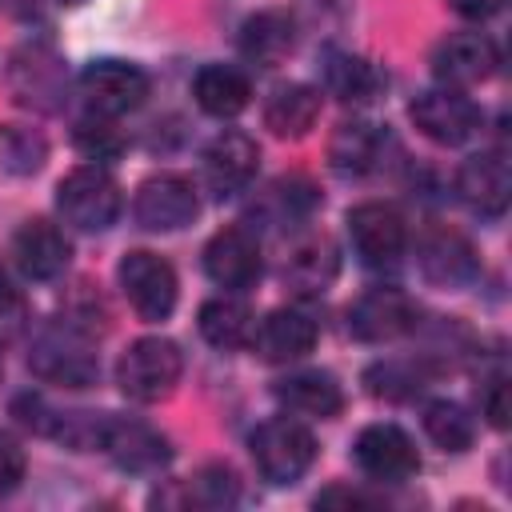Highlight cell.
<instances>
[{"label": "cell", "instance_id": "4dcf8cb0", "mask_svg": "<svg viewBox=\"0 0 512 512\" xmlns=\"http://www.w3.org/2000/svg\"><path fill=\"white\" fill-rule=\"evenodd\" d=\"M316 204H320V192H316L308 180H300V176H288V180H276V184H268L264 200H260L252 212H260L264 220L288 224V220H304V216H308Z\"/></svg>", "mask_w": 512, "mask_h": 512}, {"label": "cell", "instance_id": "f546056e", "mask_svg": "<svg viewBox=\"0 0 512 512\" xmlns=\"http://www.w3.org/2000/svg\"><path fill=\"white\" fill-rule=\"evenodd\" d=\"M424 432L436 448L444 452H464L476 440V420L468 416V408H460L456 400H432L424 408Z\"/></svg>", "mask_w": 512, "mask_h": 512}, {"label": "cell", "instance_id": "7a4b0ae2", "mask_svg": "<svg viewBox=\"0 0 512 512\" xmlns=\"http://www.w3.org/2000/svg\"><path fill=\"white\" fill-rule=\"evenodd\" d=\"M184 372V356L172 340L164 336H144L136 344H128V352L120 356L116 364V384L128 400H140V404H152V400H164L176 380Z\"/></svg>", "mask_w": 512, "mask_h": 512}, {"label": "cell", "instance_id": "52a82bcc", "mask_svg": "<svg viewBox=\"0 0 512 512\" xmlns=\"http://www.w3.org/2000/svg\"><path fill=\"white\" fill-rule=\"evenodd\" d=\"M348 240L368 268H392L408 248V228L392 204L368 200L348 212Z\"/></svg>", "mask_w": 512, "mask_h": 512}, {"label": "cell", "instance_id": "cb8c5ba5", "mask_svg": "<svg viewBox=\"0 0 512 512\" xmlns=\"http://www.w3.org/2000/svg\"><path fill=\"white\" fill-rule=\"evenodd\" d=\"M296 44V24L288 12H256L240 28V52L248 64L276 68Z\"/></svg>", "mask_w": 512, "mask_h": 512}, {"label": "cell", "instance_id": "8fae6325", "mask_svg": "<svg viewBox=\"0 0 512 512\" xmlns=\"http://www.w3.org/2000/svg\"><path fill=\"white\" fill-rule=\"evenodd\" d=\"M132 212H136V224L148 232H176V228L196 220L200 200H196L192 180H184L176 172H160V176L140 184Z\"/></svg>", "mask_w": 512, "mask_h": 512}, {"label": "cell", "instance_id": "30bf717a", "mask_svg": "<svg viewBox=\"0 0 512 512\" xmlns=\"http://www.w3.org/2000/svg\"><path fill=\"white\" fill-rule=\"evenodd\" d=\"M408 116L428 140L448 144V148L464 144L480 128V108L460 88H428V92H420L408 104Z\"/></svg>", "mask_w": 512, "mask_h": 512}, {"label": "cell", "instance_id": "277c9868", "mask_svg": "<svg viewBox=\"0 0 512 512\" xmlns=\"http://www.w3.org/2000/svg\"><path fill=\"white\" fill-rule=\"evenodd\" d=\"M28 368L40 380H52L64 388H88L100 376V364H96L88 340L72 324L40 328V336L32 340V352H28Z\"/></svg>", "mask_w": 512, "mask_h": 512}, {"label": "cell", "instance_id": "9c48e42d", "mask_svg": "<svg viewBox=\"0 0 512 512\" xmlns=\"http://www.w3.org/2000/svg\"><path fill=\"white\" fill-rule=\"evenodd\" d=\"M352 456H356L360 472L368 480H380V484H404L420 468V452H416L412 436L396 424H368L356 436Z\"/></svg>", "mask_w": 512, "mask_h": 512}, {"label": "cell", "instance_id": "d4e9b609", "mask_svg": "<svg viewBox=\"0 0 512 512\" xmlns=\"http://www.w3.org/2000/svg\"><path fill=\"white\" fill-rule=\"evenodd\" d=\"M192 96H196V104H200L208 116L228 120V116H236V112L248 108L252 84H248V76H244L240 68L208 64V68L196 72V80H192Z\"/></svg>", "mask_w": 512, "mask_h": 512}, {"label": "cell", "instance_id": "484cf974", "mask_svg": "<svg viewBox=\"0 0 512 512\" xmlns=\"http://www.w3.org/2000/svg\"><path fill=\"white\" fill-rule=\"evenodd\" d=\"M324 88L344 100V104H368L376 100V92L384 88V76L376 64H368L364 56H352V52H340L332 48L324 56Z\"/></svg>", "mask_w": 512, "mask_h": 512}, {"label": "cell", "instance_id": "5b68a950", "mask_svg": "<svg viewBox=\"0 0 512 512\" xmlns=\"http://www.w3.org/2000/svg\"><path fill=\"white\" fill-rule=\"evenodd\" d=\"M12 416L32 428L36 436H48V440H60L76 452H92L100 448V436H104V416L108 412H76V408H56L48 404L44 396H16L12 400Z\"/></svg>", "mask_w": 512, "mask_h": 512}, {"label": "cell", "instance_id": "f1b7e54d", "mask_svg": "<svg viewBox=\"0 0 512 512\" xmlns=\"http://www.w3.org/2000/svg\"><path fill=\"white\" fill-rule=\"evenodd\" d=\"M252 328H256V320H252L248 304H240V300H232V296H216V300H208V304L200 308V336H204L212 348H224V352L248 348Z\"/></svg>", "mask_w": 512, "mask_h": 512}, {"label": "cell", "instance_id": "3957f363", "mask_svg": "<svg viewBox=\"0 0 512 512\" xmlns=\"http://www.w3.org/2000/svg\"><path fill=\"white\" fill-rule=\"evenodd\" d=\"M248 448H252V460L268 484H296L316 460V436L288 416L264 420L252 432Z\"/></svg>", "mask_w": 512, "mask_h": 512}, {"label": "cell", "instance_id": "5bb4252c", "mask_svg": "<svg viewBox=\"0 0 512 512\" xmlns=\"http://www.w3.org/2000/svg\"><path fill=\"white\" fill-rule=\"evenodd\" d=\"M416 328V304L400 288H368L348 308V332L364 344H384Z\"/></svg>", "mask_w": 512, "mask_h": 512}, {"label": "cell", "instance_id": "e0dca14e", "mask_svg": "<svg viewBox=\"0 0 512 512\" xmlns=\"http://www.w3.org/2000/svg\"><path fill=\"white\" fill-rule=\"evenodd\" d=\"M416 264H420V272H424V280L428 284H440V288H460V284H468L472 276H476V248L468 244V236L464 232H456V228H444V224H436V228H428L424 236H420V244H416Z\"/></svg>", "mask_w": 512, "mask_h": 512}, {"label": "cell", "instance_id": "f35d334b", "mask_svg": "<svg viewBox=\"0 0 512 512\" xmlns=\"http://www.w3.org/2000/svg\"><path fill=\"white\" fill-rule=\"evenodd\" d=\"M316 504H344V508H376L380 500H372V496H364V492H356V488H324L320 496H316Z\"/></svg>", "mask_w": 512, "mask_h": 512}, {"label": "cell", "instance_id": "ac0fdd59", "mask_svg": "<svg viewBox=\"0 0 512 512\" xmlns=\"http://www.w3.org/2000/svg\"><path fill=\"white\" fill-rule=\"evenodd\" d=\"M260 360L268 364H288V360H300L316 348V320L304 316L300 308H276L268 312L256 328H252V340H248Z\"/></svg>", "mask_w": 512, "mask_h": 512}, {"label": "cell", "instance_id": "83f0119b", "mask_svg": "<svg viewBox=\"0 0 512 512\" xmlns=\"http://www.w3.org/2000/svg\"><path fill=\"white\" fill-rule=\"evenodd\" d=\"M336 272H340V256H336V244L324 240V236L304 240V244L288 256V264H284V280H288L300 296H320V292H328V284L336 280Z\"/></svg>", "mask_w": 512, "mask_h": 512}, {"label": "cell", "instance_id": "d590c367", "mask_svg": "<svg viewBox=\"0 0 512 512\" xmlns=\"http://www.w3.org/2000/svg\"><path fill=\"white\" fill-rule=\"evenodd\" d=\"M28 320V304L24 296L12 288V280L0 272V336H16Z\"/></svg>", "mask_w": 512, "mask_h": 512}, {"label": "cell", "instance_id": "8992f818", "mask_svg": "<svg viewBox=\"0 0 512 512\" xmlns=\"http://www.w3.org/2000/svg\"><path fill=\"white\" fill-rule=\"evenodd\" d=\"M152 80L128 60H92L80 72V96L96 116H124L144 104Z\"/></svg>", "mask_w": 512, "mask_h": 512}, {"label": "cell", "instance_id": "ba28073f", "mask_svg": "<svg viewBox=\"0 0 512 512\" xmlns=\"http://www.w3.org/2000/svg\"><path fill=\"white\" fill-rule=\"evenodd\" d=\"M116 276H120V288H124L128 304L136 308V316H144V320L172 316V308H176V272L164 256L144 252V248L128 252L120 260Z\"/></svg>", "mask_w": 512, "mask_h": 512}, {"label": "cell", "instance_id": "b9f144b4", "mask_svg": "<svg viewBox=\"0 0 512 512\" xmlns=\"http://www.w3.org/2000/svg\"><path fill=\"white\" fill-rule=\"evenodd\" d=\"M0 368H4V364H0Z\"/></svg>", "mask_w": 512, "mask_h": 512}, {"label": "cell", "instance_id": "e575fe53", "mask_svg": "<svg viewBox=\"0 0 512 512\" xmlns=\"http://www.w3.org/2000/svg\"><path fill=\"white\" fill-rule=\"evenodd\" d=\"M368 388H372L376 396H388V400H412L424 384H420V372H416L412 364L388 360V364H376V368L368 372Z\"/></svg>", "mask_w": 512, "mask_h": 512}, {"label": "cell", "instance_id": "7402d4cb", "mask_svg": "<svg viewBox=\"0 0 512 512\" xmlns=\"http://www.w3.org/2000/svg\"><path fill=\"white\" fill-rule=\"evenodd\" d=\"M272 396H276L288 412L320 416V420H328V416H336V412L344 408V392H340L336 376H332V372H320V368H312V372H292V376L276 380Z\"/></svg>", "mask_w": 512, "mask_h": 512}, {"label": "cell", "instance_id": "6da1fadb", "mask_svg": "<svg viewBox=\"0 0 512 512\" xmlns=\"http://www.w3.org/2000/svg\"><path fill=\"white\" fill-rule=\"evenodd\" d=\"M56 208L72 228L104 232L108 224H116L124 196H120V184L100 164H84V168H72L56 184Z\"/></svg>", "mask_w": 512, "mask_h": 512}, {"label": "cell", "instance_id": "60d3db41", "mask_svg": "<svg viewBox=\"0 0 512 512\" xmlns=\"http://www.w3.org/2000/svg\"><path fill=\"white\" fill-rule=\"evenodd\" d=\"M60 4H80V0H60Z\"/></svg>", "mask_w": 512, "mask_h": 512}, {"label": "cell", "instance_id": "1f68e13d", "mask_svg": "<svg viewBox=\"0 0 512 512\" xmlns=\"http://www.w3.org/2000/svg\"><path fill=\"white\" fill-rule=\"evenodd\" d=\"M236 496H240V480H236V472L232 468H224V464H208V468H200L188 484H184V492H180V504H192V508H228V504H236Z\"/></svg>", "mask_w": 512, "mask_h": 512}, {"label": "cell", "instance_id": "d6986e66", "mask_svg": "<svg viewBox=\"0 0 512 512\" xmlns=\"http://www.w3.org/2000/svg\"><path fill=\"white\" fill-rule=\"evenodd\" d=\"M260 244L244 228H224L204 248V272L220 288H252L260 280Z\"/></svg>", "mask_w": 512, "mask_h": 512}, {"label": "cell", "instance_id": "603a6c76", "mask_svg": "<svg viewBox=\"0 0 512 512\" xmlns=\"http://www.w3.org/2000/svg\"><path fill=\"white\" fill-rule=\"evenodd\" d=\"M64 88V64L48 48H24L12 60V92L20 104L52 108Z\"/></svg>", "mask_w": 512, "mask_h": 512}, {"label": "cell", "instance_id": "836d02e7", "mask_svg": "<svg viewBox=\"0 0 512 512\" xmlns=\"http://www.w3.org/2000/svg\"><path fill=\"white\" fill-rule=\"evenodd\" d=\"M76 148L84 156H92V160H112V156H120L124 136H120V128L108 124V116H96L92 112V116H84L76 124Z\"/></svg>", "mask_w": 512, "mask_h": 512}, {"label": "cell", "instance_id": "44dd1931", "mask_svg": "<svg viewBox=\"0 0 512 512\" xmlns=\"http://www.w3.org/2000/svg\"><path fill=\"white\" fill-rule=\"evenodd\" d=\"M384 148H388V136L380 124H368V120H348L332 132L328 140V160L340 176H368L380 168L384 160Z\"/></svg>", "mask_w": 512, "mask_h": 512}, {"label": "cell", "instance_id": "ffe728a7", "mask_svg": "<svg viewBox=\"0 0 512 512\" xmlns=\"http://www.w3.org/2000/svg\"><path fill=\"white\" fill-rule=\"evenodd\" d=\"M12 248H16V264L28 280H56L68 268V256H72V244L64 240V232L48 220H28L16 232Z\"/></svg>", "mask_w": 512, "mask_h": 512}, {"label": "cell", "instance_id": "8d00e7d4", "mask_svg": "<svg viewBox=\"0 0 512 512\" xmlns=\"http://www.w3.org/2000/svg\"><path fill=\"white\" fill-rule=\"evenodd\" d=\"M20 480H24V448L8 432H0V496L16 492Z\"/></svg>", "mask_w": 512, "mask_h": 512}, {"label": "cell", "instance_id": "d6a6232c", "mask_svg": "<svg viewBox=\"0 0 512 512\" xmlns=\"http://www.w3.org/2000/svg\"><path fill=\"white\" fill-rule=\"evenodd\" d=\"M44 156H48V144H44L40 132L20 128V124L0 128V164H4L8 172L28 176V172H36V168L44 164Z\"/></svg>", "mask_w": 512, "mask_h": 512}, {"label": "cell", "instance_id": "ab89813d", "mask_svg": "<svg viewBox=\"0 0 512 512\" xmlns=\"http://www.w3.org/2000/svg\"><path fill=\"white\" fill-rule=\"evenodd\" d=\"M464 20H488V16H496L500 8H504V0H448Z\"/></svg>", "mask_w": 512, "mask_h": 512}, {"label": "cell", "instance_id": "4fadbf2b", "mask_svg": "<svg viewBox=\"0 0 512 512\" xmlns=\"http://www.w3.org/2000/svg\"><path fill=\"white\" fill-rule=\"evenodd\" d=\"M500 68V48L484 32H452L432 52V72L444 88H468Z\"/></svg>", "mask_w": 512, "mask_h": 512}, {"label": "cell", "instance_id": "7c38bea8", "mask_svg": "<svg viewBox=\"0 0 512 512\" xmlns=\"http://www.w3.org/2000/svg\"><path fill=\"white\" fill-rule=\"evenodd\" d=\"M100 452H108L116 468L136 472V476H144V472H160V468L172 460L168 440H164L152 424L132 420V416H112V412L104 416Z\"/></svg>", "mask_w": 512, "mask_h": 512}, {"label": "cell", "instance_id": "74e56055", "mask_svg": "<svg viewBox=\"0 0 512 512\" xmlns=\"http://www.w3.org/2000/svg\"><path fill=\"white\" fill-rule=\"evenodd\" d=\"M484 416L492 420V428H508V380L492 376L484 388Z\"/></svg>", "mask_w": 512, "mask_h": 512}, {"label": "cell", "instance_id": "9a60e30c", "mask_svg": "<svg viewBox=\"0 0 512 512\" xmlns=\"http://www.w3.org/2000/svg\"><path fill=\"white\" fill-rule=\"evenodd\" d=\"M456 192H460V200H464L472 212H480V216H488V220L504 216L508 196H512V168H508V156H504L500 148H484V152L468 156V160L460 164V172H456Z\"/></svg>", "mask_w": 512, "mask_h": 512}, {"label": "cell", "instance_id": "2e32d148", "mask_svg": "<svg viewBox=\"0 0 512 512\" xmlns=\"http://www.w3.org/2000/svg\"><path fill=\"white\" fill-rule=\"evenodd\" d=\"M256 164H260V148L252 136L244 132H220L208 148H204V184L216 200H228L236 192H244L256 176Z\"/></svg>", "mask_w": 512, "mask_h": 512}, {"label": "cell", "instance_id": "4316f807", "mask_svg": "<svg viewBox=\"0 0 512 512\" xmlns=\"http://www.w3.org/2000/svg\"><path fill=\"white\" fill-rule=\"evenodd\" d=\"M316 116H320V92L308 84H280V88H272V96L264 104V124L288 140L308 136Z\"/></svg>", "mask_w": 512, "mask_h": 512}]
</instances>
